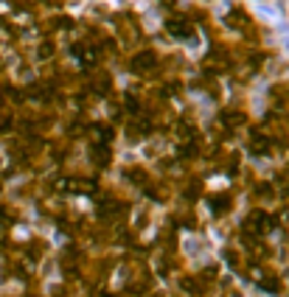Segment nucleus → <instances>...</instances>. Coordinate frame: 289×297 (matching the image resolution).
<instances>
[{
  "label": "nucleus",
  "mask_w": 289,
  "mask_h": 297,
  "mask_svg": "<svg viewBox=\"0 0 289 297\" xmlns=\"http://www.w3.org/2000/svg\"><path fill=\"white\" fill-rule=\"evenodd\" d=\"M275 225H278V216H270V213H264V210H253L244 222V236H250V238L261 236V233L272 230Z\"/></svg>",
  "instance_id": "obj_1"
},
{
  "label": "nucleus",
  "mask_w": 289,
  "mask_h": 297,
  "mask_svg": "<svg viewBox=\"0 0 289 297\" xmlns=\"http://www.w3.org/2000/svg\"><path fill=\"white\" fill-rule=\"evenodd\" d=\"M157 67V54L155 51H140L129 59V70L138 73V76H149V70Z\"/></svg>",
  "instance_id": "obj_2"
},
{
  "label": "nucleus",
  "mask_w": 289,
  "mask_h": 297,
  "mask_svg": "<svg viewBox=\"0 0 289 297\" xmlns=\"http://www.w3.org/2000/svg\"><path fill=\"white\" fill-rule=\"evenodd\" d=\"M166 28H169V34L174 39H188L191 36V23H188V17H180V14L166 20Z\"/></svg>",
  "instance_id": "obj_3"
},
{
  "label": "nucleus",
  "mask_w": 289,
  "mask_h": 297,
  "mask_svg": "<svg viewBox=\"0 0 289 297\" xmlns=\"http://www.w3.org/2000/svg\"><path fill=\"white\" fill-rule=\"evenodd\" d=\"M202 65H205V70H208V73H225V70H230V59H228V54H225V51H213V54H208Z\"/></svg>",
  "instance_id": "obj_4"
},
{
  "label": "nucleus",
  "mask_w": 289,
  "mask_h": 297,
  "mask_svg": "<svg viewBox=\"0 0 289 297\" xmlns=\"http://www.w3.org/2000/svg\"><path fill=\"white\" fill-rule=\"evenodd\" d=\"M124 213H127V205L118 202V199H104L101 205H98V216L110 219V222H113V219H121Z\"/></svg>",
  "instance_id": "obj_5"
},
{
  "label": "nucleus",
  "mask_w": 289,
  "mask_h": 297,
  "mask_svg": "<svg viewBox=\"0 0 289 297\" xmlns=\"http://www.w3.org/2000/svg\"><path fill=\"white\" fill-rule=\"evenodd\" d=\"M73 54L79 56V62H82L85 67H93L98 62V51L90 48L87 43H76V45H73Z\"/></svg>",
  "instance_id": "obj_6"
},
{
  "label": "nucleus",
  "mask_w": 289,
  "mask_h": 297,
  "mask_svg": "<svg viewBox=\"0 0 289 297\" xmlns=\"http://www.w3.org/2000/svg\"><path fill=\"white\" fill-rule=\"evenodd\" d=\"M90 160L98 165V168H107L110 160H113V152H110V146H107V143H93V149H90Z\"/></svg>",
  "instance_id": "obj_7"
},
{
  "label": "nucleus",
  "mask_w": 289,
  "mask_h": 297,
  "mask_svg": "<svg viewBox=\"0 0 289 297\" xmlns=\"http://www.w3.org/2000/svg\"><path fill=\"white\" fill-rule=\"evenodd\" d=\"M244 112H241V109H225L222 115H219V123H222V126H228V129H233V126H241V123H244Z\"/></svg>",
  "instance_id": "obj_8"
},
{
  "label": "nucleus",
  "mask_w": 289,
  "mask_h": 297,
  "mask_svg": "<svg viewBox=\"0 0 289 297\" xmlns=\"http://www.w3.org/2000/svg\"><path fill=\"white\" fill-rule=\"evenodd\" d=\"M225 23H228L230 28H247V25H250V17H247L244 9H230L228 17H225Z\"/></svg>",
  "instance_id": "obj_9"
},
{
  "label": "nucleus",
  "mask_w": 289,
  "mask_h": 297,
  "mask_svg": "<svg viewBox=\"0 0 289 297\" xmlns=\"http://www.w3.org/2000/svg\"><path fill=\"white\" fill-rule=\"evenodd\" d=\"M124 177H127L132 185H149V171H143L140 165H132V168H124Z\"/></svg>",
  "instance_id": "obj_10"
},
{
  "label": "nucleus",
  "mask_w": 289,
  "mask_h": 297,
  "mask_svg": "<svg viewBox=\"0 0 289 297\" xmlns=\"http://www.w3.org/2000/svg\"><path fill=\"white\" fill-rule=\"evenodd\" d=\"M259 289L270 291V294H278V291H281V280H278L272 272H267V275H261V280H259Z\"/></svg>",
  "instance_id": "obj_11"
},
{
  "label": "nucleus",
  "mask_w": 289,
  "mask_h": 297,
  "mask_svg": "<svg viewBox=\"0 0 289 297\" xmlns=\"http://www.w3.org/2000/svg\"><path fill=\"white\" fill-rule=\"evenodd\" d=\"M211 210L216 213V216L228 213V210H230V196H228V194H216V196H211Z\"/></svg>",
  "instance_id": "obj_12"
},
{
  "label": "nucleus",
  "mask_w": 289,
  "mask_h": 297,
  "mask_svg": "<svg viewBox=\"0 0 289 297\" xmlns=\"http://www.w3.org/2000/svg\"><path fill=\"white\" fill-rule=\"evenodd\" d=\"M113 90V79H110L107 73H98L96 79H93V93H98V96H104V93Z\"/></svg>",
  "instance_id": "obj_13"
},
{
  "label": "nucleus",
  "mask_w": 289,
  "mask_h": 297,
  "mask_svg": "<svg viewBox=\"0 0 289 297\" xmlns=\"http://www.w3.org/2000/svg\"><path fill=\"white\" fill-rule=\"evenodd\" d=\"M270 152V140L264 135H259V129L253 132V154H267Z\"/></svg>",
  "instance_id": "obj_14"
},
{
  "label": "nucleus",
  "mask_w": 289,
  "mask_h": 297,
  "mask_svg": "<svg viewBox=\"0 0 289 297\" xmlns=\"http://www.w3.org/2000/svg\"><path fill=\"white\" fill-rule=\"evenodd\" d=\"M93 135H96V140L98 143H107L110 138H113V129L107 126V123H93V129H90Z\"/></svg>",
  "instance_id": "obj_15"
},
{
  "label": "nucleus",
  "mask_w": 289,
  "mask_h": 297,
  "mask_svg": "<svg viewBox=\"0 0 289 297\" xmlns=\"http://www.w3.org/2000/svg\"><path fill=\"white\" fill-rule=\"evenodd\" d=\"M25 249H28V258H31V261H40V258H43V252H45V241H31Z\"/></svg>",
  "instance_id": "obj_16"
},
{
  "label": "nucleus",
  "mask_w": 289,
  "mask_h": 297,
  "mask_svg": "<svg viewBox=\"0 0 289 297\" xmlns=\"http://www.w3.org/2000/svg\"><path fill=\"white\" fill-rule=\"evenodd\" d=\"M54 54H56V45L54 43H43L40 48H37V56H40V59H51Z\"/></svg>",
  "instance_id": "obj_17"
},
{
  "label": "nucleus",
  "mask_w": 289,
  "mask_h": 297,
  "mask_svg": "<svg viewBox=\"0 0 289 297\" xmlns=\"http://www.w3.org/2000/svg\"><path fill=\"white\" fill-rule=\"evenodd\" d=\"M199 191H202V182H188V188H186V199H197Z\"/></svg>",
  "instance_id": "obj_18"
},
{
  "label": "nucleus",
  "mask_w": 289,
  "mask_h": 297,
  "mask_svg": "<svg viewBox=\"0 0 289 297\" xmlns=\"http://www.w3.org/2000/svg\"><path fill=\"white\" fill-rule=\"evenodd\" d=\"M124 109H127V112H132V115H138V112H140V104H138V98L127 96V98H124Z\"/></svg>",
  "instance_id": "obj_19"
},
{
  "label": "nucleus",
  "mask_w": 289,
  "mask_h": 297,
  "mask_svg": "<svg viewBox=\"0 0 289 297\" xmlns=\"http://www.w3.org/2000/svg\"><path fill=\"white\" fill-rule=\"evenodd\" d=\"M9 129H12V115L0 109V135H3V132H9Z\"/></svg>",
  "instance_id": "obj_20"
},
{
  "label": "nucleus",
  "mask_w": 289,
  "mask_h": 297,
  "mask_svg": "<svg viewBox=\"0 0 289 297\" xmlns=\"http://www.w3.org/2000/svg\"><path fill=\"white\" fill-rule=\"evenodd\" d=\"M259 196H261V199H272V196H275V194H272V188H270V182H261V185H259Z\"/></svg>",
  "instance_id": "obj_21"
},
{
  "label": "nucleus",
  "mask_w": 289,
  "mask_h": 297,
  "mask_svg": "<svg viewBox=\"0 0 289 297\" xmlns=\"http://www.w3.org/2000/svg\"><path fill=\"white\" fill-rule=\"evenodd\" d=\"M54 25H56V28H70L73 20H70V17H56V20H54Z\"/></svg>",
  "instance_id": "obj_22"
}]
</instances>
